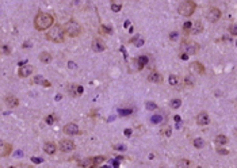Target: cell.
Listing matches in <instances>:
<instances>
[{
    "label": "cell",
    "instance_id": "obj_20",
    "mask_svg": "<svg viewBox=\"0 0 237 168\" xmlns=\"http://www.w3.org/2000/svg\"><path fill=\"white\" fill-rule=\"evenodd\" d=\"M39 61L41 63H45V64H49L52 61V54L48 52H42L39 54Z\"/></svg>",
    "mask_w": 237,
    "mask_h": 168
},
{
    "label": "cell",
    "instance_id": "obj_9",
    "mask_svg": "<svg viewBox=\"0 0 237 168\" xmlns=\"http://www.w3.org/2000/svg\"><path fill=\"white\" fill-rule=\"evenodd\" d=\"M91 48H92V50H93V52L100 53V52H104V50H106V43H104L100 38H95V39L92 41Z\"/></svg>",
    "mask_w": 237,
    "mask_h": 168
},
{
    "label": "cell",
    "instance_id": "obj_26",
    "mask_svg": "<svg viewBox=\"0 0 237 168\" xmlns=\"http://www.w3.org/2000/svg\"><path fill=\"white\" fill-rule=\"evenodd\" d=\"M169 106L172 109H179L182 106V100L180 99H172V100H171V104Z\"/></svg>",
    "mask_w": 237,
    "mask_h": 168
},
{
    "label": "cell",
    "instance_id": "obj_45",
    "mask_svg": "<svg viewBox=\"0 0 237 168\" xmlns=\"http://www.w3.org/2000/svg\"><path fill=\"white\" fill-rule=\"evenodd\" d=\"M180 59H182V60H187V59H189V54H186V53H182V54H180Z\"/></svg>",
    "mask_w": 237,
    "mask_h": 168
},
{
    "label": "cell",
    "instance_id": "obj_40",
    "mask_svg": "<svg viewBox=\"0 0 237 168\" xmlns=\"http://www.w3.org/2000/svg\"><path fill=\"white\" fill-rule=\"evenodd\" d=\"M217 152L219 153V155H229V150H226V149H224V148H217Z\"/></svg>",
    "mask_w": 237,
    "mask_h": 168
},
{
    "label": "cell",
    "instance_id": "obj_41",
    "mask_svg": "<svg viewBox=\"0 0 237 168\" xmlns=\"http://www.w3.org/2000/svg\"><path fill=\"white\" fill-rule=\"evenodd\" d=\"M230 33H232V35H237V27H236V24H232L230 26Z\"/></svg>",
    "mask_w": 237,
    "mask_h": 168
},
{
    "label": "cell",
    "instance_id": "obj_1",
    "mask_svg": "<svg viewBox=\"0 0 237 168\" xmlns=\"http://www.w3.org/2000/svg\"><path fill=\"white\" fill-rule=\"evenodd\" d=\"M53 23H54V18L48 14V12H38L34 19V27L37 28L38 31H43V30H48L49 27L53 26Z\"/></svg>",
    "mask_w": 237,
    "mask_h": 168
},
{
    "label": "cell",
    "instance_id": "obj_19",
    "mask_svg": "<svg viewBox=\"0 0 237 168\" xmlns=\"http://www.w3.org/2000/svg\"><path fill=\"white\" fill-rule=\"evenodd\" d=\"M214 142L217 145H219V146H222V145H225V144H228V137L225 136V134H218L217 137H215V140H214Z\"/></svg>",
    "mask_w": 237,
    "mask_h": 168
},
{
    "label": "cell",
    "instance_id": "obj_35",
    "mask_svg": "<svg viewBox=\"0 0 237 168\" xmlns=\"http://www.w3.org/2000/svg\"><path fill=\"white\" fill-rule=\"evenodd\" d=\"M161 134H163V136H165V137H171V128L163 129L161 130Z\"/></svg>",
    "mask_w": 237,
    "mask_h": 168
},
{
    "label": "cell",
    "instance_id": "obj_24",
    "mask_svg": "<svg viewBox=\"0 0 237 168\" xmlns=\"http://www.w3.org/2000/svg\"><path fill=\"white\" fill-rule=\"evenodd\" d=\"M0 54H11V48L8 45H0Z\"/></svg>",
    "mask_w": 237,
    "mask_h": 168
},
{
    "label": "cell",
    "instance_id": "obj_17",
    "mask_svg": "<svg viewBox=\"0 0 237 168\" xmlns=\"http://www.w3.org/2000/svg\"><path fill=\"white\" fill-rule=\"evenodd\" d=\"M148 57H146V56H140V57H137V59H136V63H137V68L138 69H140V71H141V69H144V67H145V65L146 64H148Z\"/></svg>",
    "mask_w": 237,
    "mask_h": 168
},
{
    "label": "cell",
    "instance_id": "obj_25",
    "mask_svg": "<svg viewBox=\"0 0 237 168\" xmlns=\"http://www.w3.org/2000/svg\"><path fill=\"white\" fill-rule=\"evenodd\" d=\"M92 159H93V167H98L106 160L104 156H96V157H92Z\"/></svg>",
    "mask_w": 237,
    "mask_h": 168
},
{
    "label": "cell",
    "instance_id": "obj_48",
    "mask_svg": "<svg viewBox=\"0 0 237 168\" xmlns=\"http://www.w3.org/2000/svg\"><path fill=\"white\" fill-rule=\"evenodd\" d=\"M76 67V64L75 63H72V61H71V63H69V68H75Z\"/></svg>",
    "mask_w": 237,
    "mask_h": 168
},
{
    "label": "cell",
    "instance_id": "obj_18",
    "mask_svg": "<svg viewBox=\"0 0 237 168\" xmlns=\"http://www.w3.org/2000/svg\"><path fill=\"white\" fill-rule=\"evenodd\" d=\"M79 167H85V168H93V159L92 157H88L83 161H79L77 163Z\"/></svg>",
    "mask_w": 237,
    "mask_h": 168
},
{
    "label": "cell",
    "instance_id": "obj_15",
    "mask_svg": "<svg viewBox=\"0 0 237 168\" xmlns=\"http://www.w3.org/2000/svg\"><path fill=\"white\" fill-rule=\"evenodd\" d=\"M43 150L48 155H54L56 150H57V145L54 144V142H46V144L43 145Z\"/></svg>",
    "mask_w": 237,
    "mask_h": 168
},
{
    "label": "cell",
    "instance_id": "obj_11",
    "mask_svg": "<svg viewBox=\"0 0 237 168\" xmlns=\"http://www.w3.org/2000/svg\"><path fill=\"white\" fill-rule=\"evenodd\" d=\"M209 122H210V117L206 111H202L197 115V124L199 126H206V125H209Z\"/></svg>",
    "mask_w": 237,
    "mask_h": 168
},
{
    "label": "cell",
    "instance_id": "obj_7",
    "mask_svg": "<svg viewBox=\"0 0 237 168\" xmlns=\"http://www.w3.org/2000/svg\"><path fill=\"white\" fill-rule=\"evenodd\" d=\"M58 148H60L61 152L68 153V152H72V150L76 148V145L72 140H61L60 144H58Z\"/></svg>",
    "mask_w": 237,
    "mask_h": 168
},
{
    "label": "cell",
    "instance_id": "obj_28",
    "mask_svg": "<svg viewBox=\"0 0 237 168\" xmlns=\"http://www.w3.org/2000/svg\"><path fill=\"white\" fill-rule=\"evenodd\" d=\"M169 84L171 85H178L179 84V77L176 75H171L169 76Z\"/></svg>",
    "mask_w": 237,
    "mask_h": 168
},
{
    "label": "cell",
    "instance_id": "obj_8",
    "mask_svg": "<svg viewBox=\"0 0 237 168\" xmlns=\"http://www.w3.org/2000/svg\"><path fill=\"white\" fill-rule=\"evenodd\" d=\"M189 69L193 73H197V75H203V73H205V67H203V65L199 63V61H194V63H191L190 64V67H189Z\"/></svg>",
    "mask_w": 237,
    "mask_h": 168
},
{
    "label": "cell",
    "instance_id": "obj_34",
    "mask_svg": "<svg viewBox=\"0 0 237 168\" xmlns=\"http://www.w3.org/2000/svg\"><path fill=\"white\" fill-rule=\"evenodd\" d=\"M118 113H119V115H124V117H126V115H130L132 114V110H118Z\"/></svg>",
    "mask_w": 237,
    "mask_h": 168
},
{
    "label": "cell",
    "instance_id": "obj_47",
    "mask_svg": "<svg viewBox=\"0 0 237 168\" xmlns=\"http://www.w3.org/2000/svg\"><path fill=\"white\" fill-rule=\"evenodd\" d=\"M115 149H119V150H125V146L124 145H117V146H114Z\"/></svg>",
    "mask_w": 237,
    "mask_h": 168
},
{
    "label": "cell",
    "instance_id": "obj_31",
    "mask_svg": "<svg viewBox=\"0 0 237 168\" xmlns=\"http://www.w3.org/2000/svg\"><path fill=\"white\" fill-rule=\"evenodd\" d=\"M121 10H122V6H121V4H117V3H113V4H111V11L119 12Z\"/></svg>",
    "mask_w": 237,
    "mask_h": 168
},
{
    "label": "cell",
    "instance_id": "obj_29",
    "mask_svg": "<svg viewBox=\"0 0 237 168\" xmlns=\"http://www.w3.org/2000/svg\"><path fill=\"white\" fill-rule=\"evenodd\" d=\"M150 122L152 124H160V122H163V115H153L152 118H150Z\"/></svg>",
    "mask_w": 237,
    "mask_h": 168
},
{
    "label": "cell",
    "instance_id": "obj_36",
    "mask_svg": "<svg viewBox=\"0 0 237 168\" xmlns=\"http://www.w3.org/2000/svg\"><path fill=\"white\" fill-rule=\"evenodd\" d=\"M191 26H193V23H191V22H186L184 24H183V30H184L186 33H189L190 28H191Z\"/></svg>",
    "mask_w": 237,
    "mask_h": 168
},
{
    "label": "cell",
    "instance_id": "obj_22",
    "mask_svg": "<svg viewBox=\"0 0 237 168\" xmlns=\"http://www.w3.org/2000/svg\"><path fill=\"white\" fill-rule=\"evenodd\" d=\"M130 42H132V43H134V45H136L137 48H140V46H142V45H144V39H142L140 35H134L133 38L130 39Z\"/></svg>",
    "mask_w": 237,
    "mask_h": 168
},
{
    "label": "cell",
    "instance_id": "obj_37",
    "mask_svg": "<svg viewBox=\"0 0 237 168\" xmlns=\"http://www.w3.org/2000/svg\"><path fill=\"white\" fill-rule=\"evenodd\" d=\"M178 37H179V33L178 31H174V33H171V34H169V39L171 41H176Z\"/></svg>",
    "mask_w": 237,
    "mask_h": 168
},
{
    "label": "cell",
    "instance_id": "obj_2",
    "mask_svg": "<svg viewBox=\"0 0 237 168\" xmlns=\"http://www.w3.org/2000/svg\"><path fill=\"white\" fill-rule=\"evenodd\" d=\"M46 38L50 41V42H54V43H61L65 41V31L63 26L60 24H54V26L49 27V30L46 33Z\"/></svg>",
    "mask_w": 237,
    "mask_h": 168
},
{
    "label": "cell",
    "instance_id": "obj_44",
    "mask_svg": "<svg viewBox=\"0 0 237 168\" xmlns=\"http://www.w3.org/2000/svg\"><path fill=\"white\" fill-rule=\"evenodd\" d=\"M124 133H125V136H126V137H130L133 132H132V129H125V132H124Z\"/></svg>",
    "mask_w": 237,
    "mask_h": 168
},
{
    "label": "cell",
    "instance_id": "obj_13",
    "mask_svg": "<svg viewBox=\"0 0 237 168\" xmlns=\"http://www.w3.org/2000/svg\"><path fill=\"white\" fill-rule=\"evenodd\" d=\"M64 133H65V134H69V136H73V134H77V133H79V126H77L76 124H73V122H71V124L65 125V128H64Z\"/></svg>",
    "mask_w": 237,
    "mask_h": 168
},
{
    "label": "cell",
    "instance_id": "obj_4",
    "mask_svg": "<svg viewBox=\"0 0 237 168\" xmlns=\"http://www.w3.org/2000/svg\"><path fill=\"white\" fill-rule=\"evenodd\" d=\"M195 8H197V4H195L193 0H184L183 3H180V6L178 8V12L182 16H191L195 12Z\"/></svg>",
    "mask_w": 237,
    "mask_h": 168
},
{
    "label": "cell",
    "instance_id": "obj_38",
    "mask_svg": "<svg viewBox=\"0 0 237 168\" xmlns=\"http://www.w3.org/2000/svg\"><path fill=\"white\" fill-rule=\"evenodd\" d=\"M102 30H103V33H106V34H111V27H110V26H104V24H103V26H102Z\"/></svg>",
    "mask_w": 237,
    "mask_h": 168
},
{
    "label": "cell",
    "instance_id": "obj_42",
    "mask_svg": "<svg viewBox=\"0 0 237 168\" xmlns=\"http://www.w3.org/2000/svg\"><path fill=\"white\" fill-rule=\"evenodd\" d=\"M31 161L35 163V164H41L43 160H42V159H38V157H31Z\"/></svg>",
    "mask_w": 237,
    "mask_h": 168
},
{
    "label": "cell",
    "instance_id": "obj_6",
    "mask_svg": "<svg viewBox=\"0 0 237 168\" xmlns=\"http://www.w3.org/2000/svg\"><path fill=\"white\" fill-rule=\"evenodd\" d=\"M182 49L184 50L186 54H197L198 50H199V45L198 43H195V42H184L182 45Z\"/></svg>",
    "mask_w": 237,
    "mask_h": 168
},
{
    "label": "cell",
    "instance_id": "obj_12",
    "mask_svg": "<svg viewBox=\"0 0 237 168\" xmlns=\"http://www.w3.org/2000/svg\"><path fill=\"white\" fill-rule=\"evenodd\" d=\"M33 71H34V67H31V65H22V67L19 68L18 75H19V77H27L31 75Z\"/></svg>",
    "mask_w": 237,
    "mask_h": 168
},
{
    "label": "cell",
    "instance_id": "obj_39",
    "mask_svg": "<svg viewBox=\"0 0 237 168\" xmlns=\"http://www.w3.org/2000/svg\"><path fill=\"white\" fill-rule=\"evenodd\" d=\"M53 122H54V115H53V114H50L49 117H46V124H48V125H52Z\"/></svg>",
    "mask_w": 237,
    "mask_h": 168
},
{
    "label": "cell",
    "instance_id": "obj_21",
    "mask_svg": "<svg viewBox=\"0 0 237 168\" xmlns=\"http://www.w3.org/2000/svg\"><path fill=\"white\" fill-rule=\"evenodd\" d=\"M33 81H34L35 84H41V85H46V87H49L50 85V83H49L48 80H45L42 76H35L34 79H33Z\"/></svg>",
    "mask_w": 237,
    "mask_h": 168
},
{
    "label": "cell",
    "instance_id": "obj_32",
    "mask_svg": "<svg viewBox=\"0 0 237 168\" xmlns=\"http://www.w3.org/2000/svg\"><path fill=\"white\" fill-rule=\"evenodd\" d=\"M68 91H69V94H71L72 96H76V85H73V84H71V85H68Z\"/></svg>",
    "mask_w": 237,
    "mask_h": 168
},
{
    "label": "cell",
    "instance_id": "obj_5",
    "mask_svg": "<svg viewBox=\"0 0 237 168\" xmlns=\"http://www.w3.org/2000/svg\"><path fill=\"white\" fill-rule=\"evenodd\" d=\"M221 15L222 12L219 8L217 7H210L209 10H207V14H206V18L207 20H209L210 23H217L219 19H221Z\"/></svg>",
    "mask_w": 237,
    "mask_h": 168
},
{
    "label": "cell",
    "instance_id": "obj_43",
    "mask_svg": "<svg viewBox=\"0 0 237 168\" xmlns=\"http://www.w3.org/2000/svg\"><path fill=\"white\" fill-rule=\"evenodd\" d=\"M76 91H77V95H81V94H83V91H84V88L81 87V85H77V87H76Z\"/></svg>",
    "mask_w": 237,
    "mask_h": 168
},
{
    "label": "cell",
    "instance_id": "obj_46",
    "mask_svg": "<svg viewBox=\"0 0 237 168\" xmlns=\"http://www.w3.org/2000/svg\"><path fill=\"white\" fill-rule=\"evenodd\" d=\"M111 164H113L114 167H119V161H118V160H113Z\"/></svg>",
    "mask_w": 237,
    "mask_h": 168
},
{
    "label": "cell",
    "instance_id": "obj_14",
    "mask_svg": "<svg viewBox=\"0 0 237 168\" xmlns=\"http://www.w3.org/2000/svg\"><path fill=\"white\" fill-rule=\"evenodd\" d=\"M4 102H6V104L8 106V107H18V104H19V99L16 96L14 95H8L6 96V99H4Z\"/></svg>",
    "mask_w": 237,
    "mask_h": 168
},
{
    "label": "cell",
    "instance_id": "obj_27",
    "mask_svg": "<svg viewBox=\"0 0 237 168\" xmlns=\"http://www.w3.org/2000/svg\"><path fill=\"white\" fill-rule=\"evenodd\" d=\"M3 148H4V152L2 153L3 156H8V155L11 153V150H12V145H10V144H4L3 145Z\"/></svg>",
    "mask_w": 237,
    "mask_h": 168
},
{
    "label": "cell",
    "instance_id": "obj_3",
    "mask_svg": "<svg viewBox=\"0 0 237 168\" xmlns=\"http://www.w3.org/2000/svg\"><path fill=\"white\" fill-rule=\"evenodd\" d=\"M65 34H68L69 37H72V38H76V37H79L81 34V31H83V28H81V24L79 22H76V20H68L67 23H65V26L63 27Z\"/></svg>",
    "mask_w": 237,
    "mask_h": 168
},
{
    "label": "cell",
    "instance_id": "obj_33",
    "mask_svg": "<svg viewBox=\"0 0 237 168\" xmlns=\"http://www.w3.org/2000/svg\"><path fill=\"white\" fill-rule=\"evenodd\" d=\"M193 163L189 161V160H180V161H178V167H189Z\"/></svg>",
    "mask_w": 237,
    "mask_h": 168
},
{
    "label": "cell",
    "instance_id": "obj_50",
    "mask_svg": "<svg viewBox=\"0 0 237 168\" xmlns=\"http://www.w3.org/2000/svg\"><path fill=\"white\" fill-rule=\"evenodd\" d=\"M111 2H115V0H111Z\"/></svg>",
    "mask_w": 237,
    "mask_h": 168
},
{
    "label": "cell",
    "instance_id": "obj_16",
    "mask_svg": "<svg viewBox=\"0 0 237 168\" xmlns=\"http://www.w3.org/2000/svg\"><path fill=\"white\" fill-rule=\"evenodd\" d=\"M202 30H203V27H202V23L199 22V20H197V22H195L193 26H191V28H190V34H199V33H202Z\"/></svg>",
    "mask_w": 237,
    "mask_h": 168
},
{
    "label": "cell",
    "instance_id": "obj_49",
    "mask_svg": "<svg viewBox=\"0 0 237 168\" xmlns=\"http://www.w3.org/2000/svg\"><path fill=\"white\" fill-rule=\"evenodd\" d=\"M3 145H4V144H3V141L0 140V148H3Z\"/></svg>",
    "mask_w": 237,
    "mask_h": 168
},
{
    "label": "cell",
    "instance_id": "obj_10",
    "mask_svg": "<svg viewBox=\"0 0 237 168\" xmlns=\"http://www.w3.org/2000/svg\"><path fill=\"white\" fill-rule=\"evenodd\" d=\"M163 80H164V77H163V75L160 72H156L153 71L152 73H149L148 75V81H150V83H154V84H161Z\"/></svg>",
    "mask_w": 237,
    "mask_h": 168
},
{
    "label": "cell",
    "instance_id": "obj_30",
    "mask_svg": "<svg viewBox=\"0 0 237 168\" xmlns=\"http://www.w3.org/2000/svg\"><path fill=\"white\" fill-rule=\"evenodd\" d=\"M146 109H148L149 111H153V110L157 109V104L154 103V102H146Z\"/></svg>",
    "mask_w": 237,
    "mask_h": 168
},
{
    "label": "cell",
    "instance_id": "obj_23",
    "mask_svg": "<svg viewBox=\"0 0 237 168\" xmlns=\"http://www.w3.org/2000/svg\"><path fill=\"white\" fill-rule=\"evenodd\" d=\"M193 144H194V146H195L197 149H202L203 146L206 145V142H205V140H202V138H195Z\"/></svg>",
    "mask_w": 237,
    "mask_h": 168
}]
</instances>
